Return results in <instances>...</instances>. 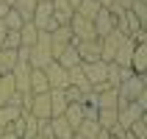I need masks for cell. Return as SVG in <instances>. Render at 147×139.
I'll return each instance as SVG.
<instances>
[{"mask_svg": "<svg viewBox=\"0 0 147 139\" xmlns=\"http://www.w3.org/2000/svg\"><path fill=\"white\" fill-rule=\"evenodd\" d=\"M67 75H69V86H78L81 92H89V81H86V73H83V64H75L67 70Z\"/></svg>", "mask_w": 147, "mask_h": 139, "instance_id": "obj_15", "label": "cell"}, {"mask_svg": "<svg viewBox=\"0 0 147 139\" xmlns=\"http://www.w3.org/2000/svg\"><path fill=\"white\" fill-rule=\"evenodd\" d=\"M83 73H86V81H89V86L94 92L108 86V61H86L83 64Z\"/></svg>", "mask_w": 147, "mask_h": 139, "instance_id": "obj_2", "label": "cell"}, {"mask_svg": "<svg viewBox=\"0 0 147 139\" xmlns=\"http://www.w3.org/2000/svg\"><path fill=\"white\" fill-rule=\"evenodd\" d=\"M131 70L133 73H144L147 70V42H136L133 45V53H131Z\"/></svg>", "mask_w": 147, "mask_h": 139, "instance_id": "obj_10", "label": "cell"}, {"mask_svg": "<svg viewBox=\"0 0 147 139\" xmlns=\"http://www.w3.org/2000/svg\"><path fill=\"white\" fill-rule=\"evenodd\" d=\"M117 83H119V67L108 61V86H117Z\"/></svg>", "mask_w": 147, "mask_h": 139, "instance_id": "obj_27", "label": "cell"}, {"mask_svg": "<svg viewBox=\"0 0 147 139\" xmlns=\"http://www.w3.org/2000/svg\"><path fill=\"white\" fill-rule=\"evenodd\" d=\"M94 139H114V134H111V131H106V128H100V134H97Z\"/></svg>", "mask_w": 147, "mask_h": 139, "instance_id": "obj_29", "label": "cell"}, {"mask_svg": "<svg viewBox=\"0 0 147 139\" xmlns=\"http://www.w3.org/2000/svg\"><path fill=\"white\" fill-rule=\"evenodd\" d=\"M3 47H20V31H6V39H3Z\"/></svg>", "mask_w": 147, "mask_h": 139, "instance_id": "obj_26", "label": "cell"}, {"mask_svg": "<svg viewBox=\"0 0 147 139\" xmlns=\"http://www.w3.org/2000/svg\"><path fill=\"white\" fill-rule=\"evenodd\" d=\"M42 70H45V75H47V86H50V89H67V86H69L67 67H61L56 58H53L50 64H45Z\"/></svg>", "mask_w": 147, "mask_h": 139, "instance_id": "obj_5", "label": "cell"}, {"mask_svg": "<svg viewBox=\"0 0 147 139\" xmlns=\"http://www.w3.org/2000/svg\"><path fill=\"white\" fill-rule=\"evenodd\" d=\"M8 11V3H3V0H0V20H3V14H6Z\"/></svg>", "mask_w": 147, "mask_h": 139, "instance_id": "obj_31", "label": "cell"}, {"mask_svg": "<svg viewBox=\"0 0 147 139\" xmlns=\"http://www.w3.org/2000/svg\"><path fill=\"white\" fill-rule=\"evenodd\" d=\"M72 139H86V136H81V134H72Z\"/></svg>", "mask_w": 147, "mask_h": 139, "instance_id": "obj_33", "label": "cell"}, {"mask_svg": "<svg viewBox=\"0 0 147 139\" xmlns=\"http://www.w3.org/2000/svg\"><path fill=\"white\" fill-rule=\"evenodd\" d=\"M17 64V50L14 47H0V73H11Z\"/></svg>", "mask_w": 147, "mask_h": 139, "instance_id": "obj_20", "label": "cell"}, {"mask_svg": "<svg viewBox=\"0 0 147 139\" xmlns=\"http://www.w3.org/2000/svg\"><path fill=\"white\" fill-rule=\"evenodd\" d=\"M14 92H17V86H14L11 73H3V75H0V106H3V103H8Z\"/></svg>", "mask_w": 147, "mask_h": 139, "instance_id": "obj_17", "label": "cell"}, {"mask_svg": "<svg viewBox=\"0 0 147 139\" xmlns=\"http://www.w3.org/2000/svg\"><path fill=\"white\" fill-rule=\"evenodd\" d=\"M36 33H39V28L28 20V22L20 25V45H25V47H31L33 42H36Z\"/></svg>", "mask_w": 147, "mask_h": 139, "instance_id": "obj_18", "label": "cell"}, {"mask_svg": "<svg viewBox=\"0 0 147 139\" xmlns=\"http://www.w3.org/2000/svg\"><path fill=\"white\" fill-rule=\"evenodd\" d=\"M92 22H94V33H97V39H100V36H106L108 31H114V28H117V17L111 14L108 8H100Z\"/></svg>", "mask_w": 147, "mask_h": 139, "instance_id": "obj_8", "label": "cell"}, {"mask_svg": "<svg viewBox=\"0 0 147 139\" xmlns=\"http://www.w3.org/2000/svg\"><path fill=\"white\" fill-rule=\"evenodd\" d=\"M31 22L39 28V31H53L58 22H53V3L50 0H36V8L31 14Z\"/></svg>", "mask_w": 147, "mask_h": 139, "instance_id": "obj_3", "label": "cell"}, {"mask_svg": "<svg viewBox=\"0 0 147 139\" xmlns=\"http://www.w3.org/2000/svg\"><path fill=\"white\" fill-rule=\"evenodd\" d=\"M122 3H125V6H131V3H133V0H122Z\"/></svg>", "mask_w": 147, "mask_h": 139, "instance_id": "obj_35", "label": "cell"}, {"mask_svg": "<svg viewBox=\"0 0 147 139\" xmlns=\"http://www.w3.org/2000/svg\"><path fill=\"white\" fill-rule=\"evenodd\" d=\"M3 3H8V6H14V0H3Z\"/></svg>", "mask_w": 147, "mask_h": 139, "instance_id": "obj_34", "label": "cell"}, {"mask_svg": "<svg viewBox=\"0 0 147 139\" xmlns=\"http://www.w3.org/2000/svg\"><path fill=\"white\" fill-rule=\"evenodd\" d=\"M117 103H119L117 86H103V89H97V108H117Z\"/></svg>", "mask_w": 147, "mask_h": 139, "instance_id": "obj_11", "label": "cell"}, {"mask_svg": "<svg viewBox=\"0 0 147 139\" xmlns=\"http://www.w3.org/2000/svg\"><path fill=\"white\" fill-rule=\"evenodd\" d=\"M69 31H72V39L75 42H83V39H97V33H94V22L81 17L78 11H72L69 17Z\"/></svg>", "mask_w": 147, "mask_h": 139, "instance_id": "obj_4", "label": "cell"}, {"mask_svg": "<svg viewBox=\"0 0 147 139\" xmlns=\"http://www.w3.org/2000/svg\"><path fill=\"white\" fill-rule=\"evenodd\" d=\"M28 89L31 92H47V75L42 67H31V73H28Z\"/></svg>", "mask_w": 147, "mask_h": 139, "instance_id": "obj_12", "label": "cell"}, {"mask_svg": "<svg viewBox=\"0 0 147 139\" xmlns=\"http://www.w3.org/2000/svg\"><path fill=\"white\" fill-rule=\"evenodd\" d=\"M6 31H8V28H6V22L0 20V47H3V39H6Z\"/></svg>", "mask_w": 147, "mask_h": 139, "instance_id": "obj_30", "label": "cell"}, {"mask_svg": "<svg viewBox=\"0 0 147 139\" xmlns=\"http://www.w3.org/2000/svg\"><path fill=\"white\" fill-rule=\"evenodd\" d=\"M47 128H50V139H72V134H75V128L67 123L64 114L50 117V120H47Z\"/></svg>", "mask_w": 147, "mask_h": 139, "instance_id": "obj_7", "label": "cell"}, {"mask_svg": "<svg viewBox=\"0 0 147 139\" xmlns=\"http://www.w3.org/2000/svg\"><path fill=\"white\" fill-rule=\"evenodd\" d=\"M97 123H100V128L114 131L117 128V108H97Z\"/></svg>", "mask_w": 147, "mask_h": 139, "instance_id": "obj_19", "label": "cell"}, {"mask_svg": "<svg viewBox=\"0 0 147 139\" xmlns=\"http://www.w3.org/2000/svg\"><path fill=\"white\" fill-rule=\"evenodd\" d=\"M33 117L39 120H50V95L47 92H31V106H28Z\"/></svg>", "mask_w": 147, "mask_h": 139, "instance_id": "obj_6", "label": "cell"}, {"mask_svg": "<svg viewBox=\"0 0 147 139\" xmlns=\"http://www.w3.org/2000/svg\"><path fill=\"white\" fill-rule=\"evenodd\" d=\"M128 8H131L133 14H136V20H139L142 25H147V0H133Z\"/></svg>", "mask_w": 147, "mask_h": 139, "instance_id": "obj_23", "label": "cell"}, {"mask_svg": "<svg viewBox=\"0 0 147 139\" xmlns=\"http://www.w3.org/2000/svg\"><path fill=\"white\" fill-rule=\"evenodd\" d=\"M75 42V39H72ZM75 47H78V56L81 61H100V42L97 39H83V42H75Z\"/></svg>", "mask_w": 147, "mask_h": 139, "instance_id": "obj_9", "label": "cell"}, {"mask_svg": "<svg viewBox=\"0 0 147 139\" xmlns=\"http://www.w3.org/2000/svg\"><path fill=\"white\" fill-rule=\"evenodd\" d=\"M56 61H58L61 67H67V70H69V67H75V64H81V56H78V47H75V42H69V45H67V47L58 53Z\"/></svg>", "mask_w": 147, "mask_h": 139, "instance_id": "obj_14", "label": "cell"}, {"mask_svg": "<svg viewBox=\"0 0 147 139\" xmlns=\"http://www.w3.org/2000/svg\"><path fill=\"white\" fill-rule=\"evenodd\" d=\"M47 95H50V117H56V114H64V108H67V95H64V89H47Z\"/></svg>", "mask_w": 147, "mask_h": 139, "instance_id": "obj_13", "label": "cell"}, {"mask_svg": "<svg viewBox=\"0 0 147 139\" xmlns=\"http://www.w3.org/2000/svg\"><path fill=\"white\" fill-rule=\"evenodd\" d=\"M128 131H131L136 139H147V123H144V114H142L139 120H133V123L128 125Z\"/></svg>", "mask_w": 147, "mask_h": 139, "instance_id": "obj_24", "label": "cell"}, {"mask_svg": "<svg viewBox=\"0 0 147 139\" xmlns=\"http://www.w3.org/2000/svg\"><path fill=\"white\" fill-rule=\"evenodd\" d=\"M106 8H108V11H111V14H114V17H119V14H122V11H125V8H128V6H125L122 0H114V3H111V6H106Z\"/></svg>", "mask_w": 147, "mask_h": 139, "instance_id": "obj_28", "label": "cell"}, {"mask_svg": "<svg viewBox=\"0 0 147 139\" xmlns=\"http://www.w3.org/2000/svg\"><path fill=\"white\" fill-rule=\"evenodd\" d=\"M31 67H45L53 61V53H50V31H39L36 33V42L31 45Z\"/></svg>", "mask_w": 147, "mask_h": 139, "instance_id": "obj_1", "label": "cell"}, {"mask_svg": "<svg viewBox=\"0 0 147 139\" xmlns=\"http://www.w3.org/2000/svg\"><path fill=\"white\" fill-rule=\"evenodd\" d=\"M3 22H6V28H8V31H20V25H22L25 20H22V14H20L14 6H8V11L3 14Z\"/></svg>", "mask_w": 147, "mask_h": 139, "instance_id": "obj_22", "label": "cell"}, {"mask_svg": "<svg viewBox=\"0 0 147 139\" xmlns=\"http://www.w3.org/2000/svg\"><path fill=\"white\" fill-rule=\"evenodd\" d=\"M97 3H100V6H103V8H106V6H111L114 0H97Z\"/></svg>", "mask_w": 147, "mask_h": 139, "instance_id": "obj_32", "label": "cell"}, {"mask_svg": "<svg viewBox=\"0 0 147 139\" xmlns=\"http://www.w3.org/2000/svg\"><path fill=\"white\" fill-rule=\"evenodd\" d=\"M64 95H67V100H69V103H83V92L78 89V86H67Z\"/></svg>", "mask_w": 147, "mask_h": 139, "instance_id": "obj_25", "label": "cell"}, {"mask_svg": "<svg viewBox=\"0 0 147 139\" xmlns=\"http://www.w3.org/2000/svg\"><path fill=\"white\" fill-rule=\"evenodd\" d=\"M75 134H81V136H86V139H94L100 134V123L94 117H83L81 123H78V128H75Z\"/></svg>", "mask_w": 147, "mask_h": 139, "instance_id": "obj_16", "label": "cell"}, {"mask_svg": "<svg viewBox=\"0 0 147 139\" xmlns=\"http://www.w3.org/2000/svg\"><path fill=\"white\" fill-rule=\"evenodd\" d=\"M0 75H3V73H0Z\"/></svg>", "mask_w": 147, "mask_h": 139, "instance_id": "obj_36", "label": "cell"}, {"mask_svg": "<svg viewBox=\"0 0 147 139\" xmlns=\"http://www.w3.org/2000/svg\"><path fill=\"white\" fill-rule=\"evenodd\" d=\"M100 8H103V6H100L97 0H81L75 11H78V14H81V17H86V20H94V14H97Z\"/></svg>", "mask_w": 147, "mask_h": 139, "instance_id": "obj_21", "label": "cell"}]
</instances>
